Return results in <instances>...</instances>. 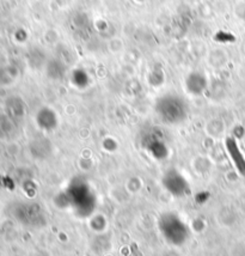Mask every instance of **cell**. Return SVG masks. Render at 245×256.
<instances>
[{
  "label": "cell",
  "mask_w": 245,
  "mask_h": 256,
  "mask_svg": "<svg viewBox=\"0 0 245 256\" xmlns=\"http://www.w3.org/2000/svg\"><path fill=\"white\" fill-rule=\"evenodd\" d=\"M67 199H68V202L71 204L74 212L78 213L80 217L90 216L92 213L94 205H96L94 194L86 187V184H73L67 193Z\"/></svg>",
  "instance_id": "obj_4"
},
{
  "label": "cell",
  "mask_w": 245,
  "mask_h": 256,
  "mask_svg": "<svg viewBox=\"0 0 245 256\" xmlns=\"http://www.w3.org/2000/svg\"><path fill=\"white\" fill-rule=\"evenodd\" d=\"M158 228L162 237L168 244L183 246L190 238V228L176 213H164L158 220Z\"/></svg>",
  "instance_id": "obj_1"
},
{
  "label": "cell",
  "mask_w": 245,
  "mask_h": 256,
  "mask_svg": "<svg viewBox=\"0 0 245 256\" xmlns=\"http://www.w3.org/2000/svg\"><path fill=\"white\" fill-rule=\"evenodd\" d=\"M163 184L168 192L174 195V196H183V195H186L189 192L188 182L176 170H170L164 176Z\"/></svg>",
  "instance_id": "obj_5"
},
{
  "label": "cell",
  "mask_w": 245,
  "mask_h": 256,
  "mask_svg": "<svg viewBox=\"0 0 245 256\" xmlns=\"http://www.w3.org/2000/svg\"><path fill=\"white\" fill-rule=\"evenodd\" d=\"M226 150H228L230 157H231L232 162L237 168L240 175L245 176V158L243 152L240 151V146H238L237 142L234 138L226 139Z\"/></svg>",
  "instance_id": "obj_6"
},
{
  "label": "cell",
  "mask_w": 245,
  "mask_h": 256,
  "mask_svg": "<svg viewBox=\"0 0 245 256\" xmlns=\"http://www.w3.org/2000/svg\"><path fill=\"white\" fill-rule=\"evenodd\" d=\"M156 112L166 124H178L188 116V106L184 100L176 95H165L158 100Z\"/></svg>",
  "instance_id": "obj_2"
},
{
  "label": "cell",
  "mask_w": 245,
  "mask_h": 256,
  "mask_svg": "<svg viewBox=\"0 0 245 256\" xmlns=\"http://www.w3.org/2000/svg\"><path fill=\"white\" fill-rule=\"evenodd\" d=\"M12 216H14L18 223L26 228H38L44 226L46 223H47L46 213L38 204H17L12 208Z\"/></svg>",
  "instance_id": "obj_3"
}]
</instances>
